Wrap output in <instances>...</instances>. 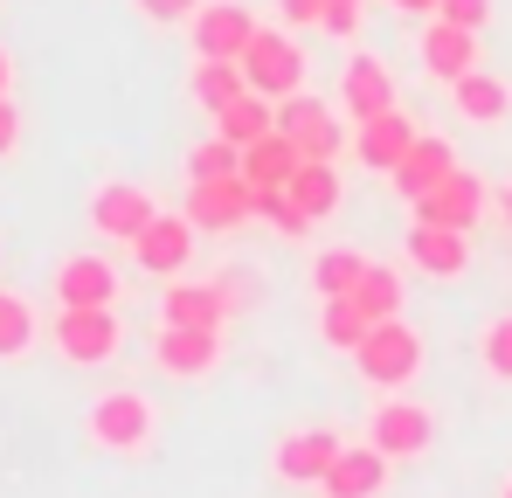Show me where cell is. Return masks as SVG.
<instances>
[{"instance_id": "cell-3", "label": "cell", "mask_w": 512, "mask_h": 498, "mask_svg": "<svg viewBox=\"0 0 512 498\" xmlns=\"http://www.w3.org/2000/svg\"><path fill=\"white\" fill-rule=\"evenodd\" d=\"M49 346L70 360V367H104L118 360L125 346V326H118V305H84V312H56L49 326Z\"/></svg>"}, {"instance_id": "cell-11", "label": "cell", "mask_w": 512, "mask_h": 498, "mask_svg": "<svg viewBox=\"0 0 512 498\" xmlns=\"http://www.w3.org/2000/svg\"><path fill=\"white\" fill-rule=\"evenodd\" d=\"M229 312H236L229 284H180V277H167V291H160V326L222 332V319H229Z\"/></svg>"}, {"instance_id": "cell-4", "label": "cell", "mask_w": 512, "mask_h": 498, "mask_svg": "<svg viewBox=\"0 0 512 498\" xmlns=\"http://www.w3.org/2000/svg\"><path fill=\"white\" fill-rule=\"evenodd\" d=\"M243 77H250L256 97L284 104V97L305 90V49H298L284 28H256V42L243 49Z\"/></svg>"}, {"instance_id": "cell-38", "label": "cell", "mask_w": 512, "mask_h": 498, "mask_svg": "<svg viewBox=\"0 0 512 498\" xmlns=\"http://www.w3.org/2000/svg\"><path fill=\"white\" fill-rule=\"evenodd\" d=\"M277 7H284V21H298V28H305V21H326V0H277Z\"/></svg>"}, {"instance_id": "cell-10", "label": "cell", "mask_w": 512, "mask_h": 498, "mask_svg": "<svg viewBox=\"0 0 512 498\" xmlns=\"http://www.w3.org/2000/svg\"><path fill=\"white\" fill-rule=\"evenodd\" d=\"M187 215H194V229H243L256 222V187L243 173H229V180H194L187 187Z\"/></svg>"}, {"instance_id": "cell-31", "label": "cell", "mask_w": 512, "mask_h": 498, "mask_svg": "<svg viewBox=\"0 0 512 498\" xmlns=\"http://www.w3.org/2000/svg\"><path fill=\"white\" fill-rule=\"evenodd\" d=\"M229 173H243V146H229V139H201L187 153V180H229Z\"/></svg>"}, {"instance_id": "cell-12", "label": "cell", "mask_w": 512, "mask_h": 498, "mask_svg": "<svg viewBox=\"0 0 512 498\" xmlns=\"http://www.w3.org/2000/svg\"><path fill=\"white\" fill-rule=\"evenodd\" d=\"M194 236H201V229H194V215H187V208H180V215H153V222H146V236L132 243V256H139V270H146V277H180V270H187V256H194Z\"/></svg>"}, {"instance_id": "cell-22", "label": "cell", "mask_w": 512, "mask_h": 498, "mask_svg": "<svg viewBox=\"0 0 512 498\" xmlns=\"http://www.w3.org/2000/svg\"><path fill=\"white\" fill-rule=\"evenodd\" d=\"M298 166H305V153H298L284 132H270V139H256L250 153H243V180H250L256 194H277V187H291Z\"/></svg>"}, {"instance_id": "cell-37", "label": "cell", "mask_w": 512, "mask_h": 498, "mask_svg": "<svg viewBox=\"0 0 512 498\" xmlns=\"http://www.w3.org/2000/svg\"><path fill=\"white\" fill-rule=\"evenodd\" d=\"M21 146V111H14V97H0V160Z\"/></svg>"}, {"instance_id": "cell-20", "label": "cell", "mask_w": 512, "mask_h": 498, "mask_svg": "<svg viewBox=\"0 0 512 498\" xmlns=\"http://www.w3.org/2000/svg\"><path fill=\"white\" fill-rule=\"evenodd\" d=\"M423 70L436 83H464L478 70V35L471 28H450V21H429L423 28Z\"/></svg>"}, {"instance_id": "cell-5", "label": "cell", "mask_w": 512, "mask_h": 498, "mask_svg": "<svg viewBox=\"0 0 512 498\" xmlns=\"http://www.w3.org/2000/svg\"><path fill=\"white\" fill-rule=\"evenodd\" d=\"M194 56L201 63H243V49L256 42V14L243 0H201V14L187 21Z\"/></svg>"}, {"instance_id": "cell-35", "label": "cell", "mask_w": 512, "mask_h": 498, "mask_svg": "<svg viewBox=\"0 0 512 498\" xmlns=\"http://www.w3.org/2000/svg\"><path fill=\"white\" fill-rule=\"evenodd\" d=\"M132 7H139L153 28H180V21H194V14H201V0H132Z\"/></svg>"}, {"instance_id": "cell-16", "label": "cell", "mask_w": 512, "mask_h": 498, "mask_svg": "<svg viewBox=\"0 0 512 498\" xmlns=\"http://www.w3.org/2000/svg\"><path fill=\"white\" fill-rule=\"evenodd\" d=\"M340 111L353 125H367V118H381V111H395V77L381 70V56H353L340 77Z\"/></svg>"}, {"instance_id": "cell-15", "label": "cell", "mask_w": 512, "mask_h": 498, "mask_svg": "<svg viewBox=\"0 0 512 498\" xmlns=\"http://www.w3.org/2000/svg\"><path fill=\"white\" fill-rule=\"evenodd\" d=\"M416 139H423V132H416L409 111L395 104V111H381V118H367V125L353 132V153H360V166H374V173H395V166L409 160Z\"/></svg>"}, {"instance_id": "cell-21", "label": "cell", "mask_w": 512, "mask_h": 498, "mask_svg": "<svg viewBox=\"0 0 512 498\" xmlns=\"http://www.w3.org/2000/svg\"><path fill=\"white\" fill-rule=\"evenodd\" d=\"M457 153H450V139H416L409 146V160L395 166V194H409V201H423L429 187H443L450 173H457Z\"/></svg>"}, {"instance_id": "cell-25", "label": "cell", "mask_w": 512, "mask_h": 498, "mask_svg": "<svg viewBox=\"0 0 512 498\" xmlns=\"http://www.w3.org/2000/svg\"><path fill=\"white\" fill-rule=\"evenodd\" d=\"M284 194H291L312 222H326V215L340 208V166H333V160H305L298 173H291V187H284Z\"/></svg>"}, {"instance_id": "cell-33", "label": "cell", "mask_w": 512, "mask_h": 498, "mask_svg": "<svg viewBox=\"0 0 512 498\" xmlns=\"http://www.w3.org/2000/svg\"><path fill=\"white\" fill-rule=\"evenodd\" d=\"M478 353H485V367H492L499 381H512V319H492L485 339H478Z\"/></svg>"}, {"instance_id": "cell-19", "label": "cell", "mask_w": 512, "mask_h": 498, "mask_svg": "<svg viewBox=\"0 0 512 498\" xmlns=\"http://www.w3.org/2000/svg\"><path fill=\"white\" fill-rule=\"evenodd\" d=\"M381 485H388V457H381L374 443H346L340 464L319 478L326 498H381Z\"/></svg>"}, {"instance_id": "cell-29", "label": "cell", "mask_w": 512, "mask_h": 498, "mask_svg": "<svg viewBox=\"0 0 512 498\" xmlns=\"http://www.w3.org/2000/svg\"><path fill=\"white\" fill-rule=\"evenodd\" d=\"M35 332H42L35 305H28L21 291H0V360H21V353L35 346Z\"/></svg>"}, {"instance_id": "cell-2", "label": "cell", "mask_w": 512, "mask_h": 498, "mask_svg": "<svg viewBox=\"0 0 512 498\" xmlns=\"http://www.w3.org/2000/svg\"><path fill=\"white\" fill-rule=\"evenodd\" d=\"M353 367H360V381L367 388H409L416 374H423V332L409 326V319H381V326H367V339L353 346Z\"/></svg>"}, {"instance_id": "cell-8", "label": "cell", "mask_w": 512, "mask_h": 498, "mask_svg": "<svg viewBox=\"0 0 512 498\" xmlns=\"http://www.w3.org/2000/svg\"><path fill=\"white\" fill-rule=\"evenodd\" d=\"M429 436H436V422H429L423 402H409V395H388L381 409H374V422H367V443L395 464V457H423Z\"/></svg>"}, {"instance_id": "cell-34", "label": "cell", "mask_w": 512, "mask_h": 498, "mask_svg": "<svg viewBox=\"0 0 512 498\" xmlns=\"http://www.w3.org/2000/svg\"><path fill=\"white\" fill-rule=\"evenodd\" d=\"M429 21H450V28H471V35H478V28L492 21V0H436Z\"/></svg>"}, {"instance_id": "cell-30", "label": "cell", "mask_w": 512, "mask_h": 498, "mask_svg": "<svg viewBox=\"0 0 512 498\" xmlns=\"http://www.w3.org/2000/svg\"><path fill=\"white\" fill-rule=\"evenodd\" d=\"M319 339H326V346H340V353H353V346L367 339L360 305H353V298H326V312H319Z\"/></svg>"}, {"instance_id": "cell-9", "label": "cell", "mask_w": 512, "mask_h": 498, "mask_svg": "<svg viewBox=\"0 0 512 498\" xmlns=\"http://www.w3.org/2000/svg\"><path fill=\"white\" fill-rule=\"evenodd\" d=\"M49 284H56V312L118 305V291H125V277H118V263H111V256H63Z\"/></svg>"}, {"instance_id": "cell-18", "label": "cell", "mask_w": 512, "mask_h": 498, "mask_svg": "<svg viewBox=\"0 0 512 498\" xmlns=\"http://www.w3.org/2000/svg\"><path fill=\"white\" fill-rule=\"evenodd\" d=\"M153 360L160 374H180V381H201L215 360H222V332H187V326H160L153 339Z\"/></svg>"}, {"instance_id": "cell-13", "label": "cell", "mask_w": 512, "mask_h": 498, "mask_svg": "<svg viewBox=\"0 0 512 498\" xmlns=\"http://www.w3.org/2000/svg\"><path fill=\"white\" fill-rule=\"evenodd\" d=\"M416 208V222H436V229H478V208H485V187H478V173L471 166H457L443 187H429L423 201H409Z\"/></svg>"}, {"instance_id": "cell-17", "label": "cell", "mask_w": 512, "mask_h": 498, "mask_svg": "<svg viewBox=\"0 0 512 498\" xmlns=\"http://www.w3.org/2000/svg\"><path fill=\"white\" fill-rule=\"evenodd\" d=\"M409 263L423 270V277H464L471 270V236L464 229H436V222H416L409 229Z\"/></svg>"}, {"instance_id": "cell-23", "label": "cell", "mask_w": 512, "mask_h": 498, "mask_svg": "<svg viewBox=\"0 0 512 498\" xmlns=\"http://www.w3.org/2000/svg\"><path fill=\"white\" fill-rule=\"evenodd\" d=\"M270 132H277V104H270V97H236V104H229V111H215V139H229V146H243V153H250L256 139H270Z\"/></svg>"}, {"instance_id": "cell-36", "label": "cell", "mask_w": 512, "mask_h": 498, "mask_svg": "<svg viewBox=\"0 0 512 498\" xmlns=\"http://www.w3.org/2000/svg\"><path fill=\"white\" fill-rule=\"evenodd\" d=\"M360 14H367V0H326V21L319 28H333L340 42H353L360 35Z\"/></svg>"}, {"instance_id": "cell-27", "label": "cell", "mask_w": 512, "mask_h": 498, "mask_svg": "<svg viewBox=\"0 0 512 498\" xmlns=\"http://www.w3.org/2000/svg\"><path fill=\"white\" fill-rule=\"evenodd\" d=\"M236 97H250V77H243V63H194V104L215 118V111H229Z\"/></svg>"}, {"instance_id": "cell-42", "label": "cell", "mask_w": 512, "mask_h": 498, "mask_svg": "<svg viewBox=\"0 0 512 498\" xmlns=\"http://www.w3.org/2000/svg\"><path fill=\"white\" fill-rule=\"evenodd\" d=\"M499 498H512V485H506V492H499Z\"/></svg>"}, {"instance_id": "cell-7", "label": "cell", "mask_w": 512, "mask_h": 498, "mask_svg": "<svg viewBox=\"0 0 512 498\" xmlns=\"http://www.w3.org/2000/svg\"><path fill=\"white\" fill-rule=\"evenodd\" d=\"M153 215H160V208H153V194H146V187H132V180H104V187L90 194V229H97L104 243H139Z\"/></svg>"}, {"instance_id": "cell-6", "label": "cell", "mask_w": 512, "mask_h": 498, "mask_svg": "<svg viewBox=\"0 0 512 498\" xmlns=\"http://www.w3.org/2000/svg\"><path fill=\"white\" fill-rule=\"evenodd\" d=\"M277 132L305 153V160H340V111L326 104V97H284L277 104Z\"/></svg>"}, {"instance_id": "cell-41", "label": "cell", "mask_w": 512, "mask_h": 498, "mask_svg": "<svg viewBox=\"0 0 512 498\" xmlns=\"http://www.w3.org/2000/svg\"><path fill=\"white\" fill-rule=\"evenodd\" d=\"M506 222H512V194H506Z\"/></svg>"}, {"instance_id": "cell-32", "label": "cell", "mask_w": 512, "mask_h": 498, "mask_svg": "<svg viewBox=\"0 0 512 498\" xmlns=\"http://www.w3.org/2000/svg\"><path fill=\"white\" fill-rule=\"evenodd\" d=\"M256 215H263L277 236H312V215H305V208H298L284 187H277V194H256Z\"/></svg>"}, {"instance_id": "cell-14", "label": "cell", "mask_w": 512, "mask_h": 498, "mask_svg": "<svg viewBox=\"0 0 512 498\" xmlns=\"http://www.w3.org/2000/svg\"><path fill=\"white\" fill-rule=\"evenodd\" d=\"M340 450H346V443L333 436V429H291V436L277 443V457H270V464H277V478H284V485H319V478L340 464Z\"/></svg>"}, {"instance_id": "cell-40", "label": "cell", "mask_w": 512, "mask_h": 498, "mask_svg": "<svg viewBox=\"0 0 512 498\" xmlns=\"http://www.w3.org/2000/svg\"><path fill=\"white\" fill-rule=\"evenodd\" d=\"M7 83H14V56L0 49V97H7Z\"/></svg>"}, {"instance_id": "cell-39", "label": "cell", "mask_w": 512, "mask_h": 498, "mask_svg": "<svg viewBox=\"0 0 512 498\" xmlns=\"http://www.w3.org/2000/svg\"><path fill=\"white\" fill-rule=\"evenodd\" d=\"M395 14H436V0H395Z\"/></svg>"}, {"instance_id": "cell-24", "label": "cell", "mask_w": 512, "mask_h": 498, "mask_svg": "<svg viewBox=\"0 0 512 498\" xmlns=\"http://www.w3.org/2000/svg\"><path fill=\"white\" fill-rule=\"evenodd\" d=\"M450 97H457V111H464L471 125H499L512 111V83L492 77V70H471L464 83H450Z\"/></svg>"}, {"instance_id": "cell-26", "label": "cell", "mask_w": 512, "mask_h": 498, "mask_svg": "<svg viewBox=\"0 0 512 498\" xmlns=\"http://www.w3.org/2000/svg\"><path fill=\"white\" fill-rule=\"evenodd\" d=\"M402 298H409V291H402V277H395L388 263H367V277L353 284V305H360V319H367V326L402 319Z\"/></svg>"}, {"instance_id": "cell-28", "label": "cell", "mask_w": 512, "mask_h": 498, "mask_svg": "<svg viewBox=\"0 0 512 498\" xmlns=\"http://www.w3.org/2000/svg\"><path fill=\"white\" fill-rule=\"evenodd\" d=\"M360 277H367V256L360 249H319V263H312V291L319 298H353Z\"/></svg>"}, {"instance_id": "cell-1", "label": "cell", "mask_w": 512, "mask_h": 498, "mask_svg": "<svg viewBox=\"0 0 512 498\" xmlns=\"http://www.w3.org/2000/svg\"><path fill=\"white\" fill-rule=\"evenodd\" d=\"M153 429H160V409L139 388H104L84 415V436L97 450H111V457H139L153 443Z\"/></svg>"}]
</instances>
